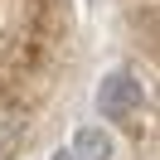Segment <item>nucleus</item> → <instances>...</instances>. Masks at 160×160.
Returning <instances> with one entry per match:
<instances>
[{"instance_id": "nucleus-1", "label": "nucleus", "mask_w": 160, "mask_h": 160, "mask_svg": "<svg viewBox=\"0 0 160 160\" xmlns=\"http://www.w3.org/2000/svg\"><path fill=\"white\" fill-rule=\"evenodd\" d=\"M97 107L107 121H117V126H136L141 112H146V88H141V78H131V73H107L97 88Z\"/></svg>"}, {"instance_id": "nucleus-2", "label": "nucleus", "mask_w": 160, "mask_h": 160, "mask_svg": "<svg viewBox=\"0 0 160 160\" xmlns=\"http://www.w3.org/2000/svg\"><path fill=\"white\" fill-rule=\"evenodd\" d=\"M73 155H78V160H112V155H117V141H112L102 126H78Z\"/></svg>"}, {"instance_id": "nucleus-3", "label": "nucleus", "mask_w": 160, "mask_h": 160, "mask_svg": "<svg viewBox=\"0 0 160 160\" xmlns=\"http://www.w3.org/2000/svg\"><path fill=\"white\" fill-rule=\"evenodd\" d=\"M53 160H78V155H73V146H68V150L58 146V150H53Z\"/></svg>"}]
</instances>
